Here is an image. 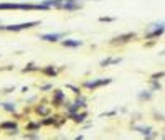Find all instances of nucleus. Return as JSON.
<instances>
[{"label":"nucleus","instance_id":"nucleus-1","mask_svg":"<svg viewBox=\"0 0 165 140\" xmlns=\"http://www.w3.org/2000/svg\"><path fill=\"white\" fill-rule=\"evenodd\" d=\"M0 10H30V12H35V10H43V12H48L51 10L50 7H46L41 2L38 3H17V2H2L0 3Z\"/></svg>","mask_w":165,"mask_h":140},{"label":"nucleus","instance_id":"nucleus-2","mask_svg":"<svg viewBox=\"0 0 165 140\" xmlns=\"http://www.w3.org/2000/svg\"><path fill=\"white\" fill-rule=\"evenodd\" d=\"M165 33V22H160V23H150L149 27L145 28V33H144V40H154V38H158Z\"/></svg>","mask_w":165,"mask_h":140},{"label":"nucleus","instance_id":"nucleus-3","mask_svg":"<svg viewBox=\"0 0 165 140\" xmlns=\"http://www.w3.org/2000/svg\"><path fill=\"white\" fill-rule=\"evenodd\" d=\"M40 25V20H33V22H25V23H18V25H2L0 23V31H23V30H30V28Z\"/></svg>","mask_w":165,"mask_h":140},{"label":"nucleus","instance_id":"nucleus-4","mask_svg":"<svg viewBox=\"0 0 165 140\" xmlns=\"http://www.w3.org/2000/svg\"><path fill=\"white\" fill-rule=\"evenodd\" d=\"M111 83H112V79H111V78H98V79H88L81 86L84 87V89L96 91V89H99V87H104V86H108Z\"/></svg>","mask_w":165,"mask_h":140},{"label":"nucleus","instance_id":"nucleus-5","mask_svg":"<svg viewBox=\"0 0 165 140\" xmlns=\"http://www.w3.org/2000/svg\"><path fill=\"white\" fill-rule=\"evenodd\" d=\"M134 38H137V33H135V31L121 33V35H117V36H114L112 40H111L109 45H112V46H117V45H127V43H131Z\"/></svg>","mask_w":165,"mask_h":140},{"label":"nucleus","instance_id":"nucleus-6","mask_svg":"<svg viewBox=\"0 0 165 140\" xmlns=\"http://www.w3.org/2000/svg\"><path fill=\"white\" fill-rule=\"evenodd\" d=\"M66 102H68L66 94L61 89H53V92H51V106L53 107H64Z\"/></svg>","mask_w":165,"mask_h":140},{"label":"nucleus","instance_id":"nucleus-7","mask_svg":"<svg viewBox=\"0 0 165 140\" xmlns=\"http://www.w3.org/2000/svg\"><path fill=\"white\" fill-rule=\"evenodd\" d=\"M68 36V31H58V33H43L40 35V40L41 41H46V43H58L61 41L63 38Z\"/></svg>","mask_w":165,"mask_h":140},{"label":"nucleus","instance_id":"nucleus-8","mask_svg":"<svg viewBox=\"0 0 165 140\" xmlns=\"http://www.w3.org/2000/svg\"><path fill=\"white\" fill-rule=\"evenodd\" d=\"M134 130H137L139 133H142L145 138H155V137H158V133L152 130V127H149V125H145V127L144 125H134Z\"/></svg>","mask_w":165,"mask_h":140},{"label":"nucleus","instance_id":"nucleus-9","mask_svg":"<svg viewBox=\"0 0 165 140\" xmlns=\"http://www.w3.org/2000/svg\"><path fill=\"white\" fill-rule=\"evenodd\" d=\"M40 73L43 76H48V78H56L58 73H60V69H58L55 65H46L40 69Z\"/></svg>","mask_w":165,"mask_h":140},{"label":"nucleus","instance_id":"nucleus-10","mask_svg":"<svg viewBox=\"0 0 165 140\" xmlns=\"http://www.w3.org/2000/svg\"><path fill=\"white\" fill-rule=\"evenodd\" d=\"M33 110H35V114L40 115V117H46V115L51 114V106L50 104H37Z\"/></svg>","mask_w":165,"mask_h":140},{"label":"nucleus","instance_id":"nucleus-11","mask_svg":"<svg viewBox=\"0 0 165 140\" xmlns=\"http://www.w3.org/2000/svg\"><path fill=\"white\" fill-rule=\"evenodd\" d=\"M88 115H89V114H88V110H82V109H81L79 112L73 114L71 117H69V120H73L74 124H84L86 119H88Z\"/></svg>","mask_w":165,"mask_h":140},{"label":"nucleus","instance_id":"nucleus-12","mask_svg":"<svg viewBox=\"0 0 165 140\" xmlns=\"http://www.w3.org/2000/svg\"><path fill=\"white\" fill-rule=\"evenodd\" d=\"M64 48H79V46L84 45V41H81V40H71V38H66V40H61L60 41Z\"/></svg>","mask_w":165,"mask_h":140},{"label":"nucleus","instance_id":"nucleus-13","mask_svg":"<svg viewBox=\"0 0 165 140\" xmlns=\"http://www.w3.org/2000/svg\"><path fill=\"white\" fill-rule=\"evenodd\" d=\"M12 129H18V122L17 120H5V122H0V130H5L8 132Z\"/></svg>","mask_w":165,"mask_h":140},{"label":"nucleus","instance_id":"nucleus-14","mask_svg":"<svg viewBox=\"0 0 165 140\" xmlns=\"http://www.w3.org/2000/svg\"><path fill=\"white\" fill-rule=\"evenodd\" d=\"M0 107H2L5 112H8V114H15L17 112V104L15 102H0Z\"/></svg>","mask_w":165,"mask_h":140},{"label":"nucleus","instance_id":"nucleus-15","mask_svg":"<svg viewBox=\"0 0 165 140\" xmlns=\"http://www.w3.org/2000/svg\"><path fill=\"white\" fill-rule=\"evenodd\" d=\"M154 97V91H140L139 94H137V99L139 101H150V99Z\"/></svg>","mask_w":165,"mask_h":140},{"label":"nucleus","instance_id":"nucleus-16","mask_svg":"<svg viewBox=\"0 0 165 140\" xmlns=\"http://www.w3.org/2000/svg\"><path fill=\"white\" fill-rule=\"evenodd\" d=\"M40 127H43L41 125V122H27V125H25V130L27 132H37V130H40Z\"/></svg>","mask_w":165,"mask_h":140},{"label":"nucleus","instance_id":"nucleus-17","mask_svg":"<svg viewBox=\"0 0 165 140\" xmlns=\"http://www.w3.org/2000/svg\"><path fill=\"white\" fill-rule=\"evenodd\" d=\"M40 69H41V68L37 66L35 63H28V65L22 69V73H35V71H40Z\"/></svg>","mask_w":165,"mask_h":140},{"label":"nucleus","instance_id":"nucleus-18","mask_svg":"<svg viewBox=\"0 0 165 140\" xmlns=\"http://www.w3.org/2000/svg\"><path fill=\"white\" fill-rule=\"evenodd\" d=\"M73 102H74V104H78L81 109H86V97H84V96H81V94H79V96H76Z\"/></svg>","mask_w":165,"mask_h":140},{"label":"nucleus","instance_id":"nucleus-19","mask_svg":"<svg viewBox=\"0 0 165 140\" xmlns=\"http://www.w3.org/2000/svg\"><path fill=\"white\" fill-rule=\"evenodd\" d=\"M162 86L160 83H158V79H152L150 78V91H160Z\"/></svg>","mask_w":165,"mask_h":140},{"label":"nucleus","instance_id":"nucleus-20","mask_svg":"<svg viewBox=\"0 0 165 140\" xmlns=\"http://www.w3.org/2000/svg\"><path fill=\"white\" fill-rule=\"evenodd\" d=\"M99 66H101V68L112 66V58H111V56H108V58H104V60H101V63H99Z\"/></svg>","mask_w":165,"mask_h":140},{"label":"nucleus","instance_id":"nucleus-21","mask_svg":"<svg viewBox=\"0 0 165 140\" xmlns=\"http://www.w3.org/2000/svg\"><path fill=\"white\" fill-rule=\"evenodd\" d=\"M64 87H66V89H69V91H73L74 96H79V94H81V87H76V86H73V84H66Z\"/></svg>","mask_w":165,"mask_h":140},{"label":"nucleus","instance_id":"nucleus-22","mask_svg":"<svg viewBox=\"0 0 165 140\" xmlns=\"http://www.w3.org/2000/svg\"><path fill=\"white\" fill-rule=\"evenodd\" d=\"M38 91L40 92H48V91H53V84H41L40 87H38Z\"/></svg>","mask_w":165,"mask_h":140},{"label":"nucleus","instance_id":"nucleus-23","mask_svg":"<svg viewBox=\"0 0 165 140\" xmlns=\"http://www.w3.org/2000/svg\"><path fill=\"white\" fill-rule=\"evenodd\" d=\"M23 138H28V140H35V138H40L38 133H33V132H27V133H23L22 135Z\"/></svg>","mask_w":165,"mask_h":140},{"label":"nucleus","instance_id":"nucleus-24","mask_svg":"<svg viewBox=\"0 0 165 140\" xmlns=\"http://www.w3.org/2000/svg\"><path fill=\"white\" fill-rule=\"evenodd\" d=\"M99 22L101 23H112V22H116V18L114 17H99Z\"/></svg>","mask_w":165,"mask_h":140},{"label":"nucleus","instance_id":"nucleus-25","mask_svg":"<svg viewBox=\"0 0 165 140\" xmlns=\"http://www.w3.org/2000/svg\"><path fill=\"white\" fill-rule=\"evenodd\" d=\"M117 115V110H109V112H102L101 117H116Z\"/></svg>","mask_w":165,"mask_h":140},{"label":"nucleus","instance_id":"nucleus-26","mask_svg":"<svg viewBox=\"0 0 165 140\" xmlns=\"http://www.w3.org/2000/svg\"><path fill=\"white\" fill-rule=\"evenodd\" d=\"M163 76H165V71H160V73H154L150 78L152 79H160V78H163Z\"/></svg>","mask_w":165,"mask_h":140},{"label":"nucleus","instance_id":"nucleus-27","mask_svg":"<svg viewBox=\"0 0 165 140\" xmlns=\"http://www.w3.org/2000/svg\"><path fill=\"white\" fill-rule=\"evenodd\" d=\"M13 91H15V86H10V87H7V89H3V94H12Z\"/></svg>","mask_w":165,"mask_h":140},{"label":"nucleus","instance_id":"nucleus-28","mask_svg":"<svg viewBox=\"0 0 165 140\" xmlns=\"http://www.w3.org/2000/svg\"><path fill=\"white\" fill-rule=\"evenodd\" d=\"M122 63V58H112V65H119Z\"/></svg>","mask_w":165,"mask_h":140},{"label":"nucleus","instance_id":"nucleus-29","mask_svg":"<svg viewBox=\"0 0 165 140\" xmlns=\"http://www.w3.org/2000/svg\"><path fill=\"white\" fill-rule=\"evenodd\" d=\"M28 91H30V89H28V86H23V87H22V92H23V94H27Z\"/></svg>","mask_w":165,"mask_h":140},{"label":"nucleus","instance_id":"nucleus-30","mask_svg":"<svg viewBox=\"0 0 165 140\" xmlns=\"http://www.w3.org/2000/svg\"><path fill=\"white\" fill-rule=\"evenodd\" d=\"M89 127H92V124H91V122H88V124L82 125V129H89Z\"/></svg>","mask_w":165,"mask_h":140},{"label":"nucleus","instance_id":"nucleus-31","mask_svg":"<svg viewBox=\"0 0 165 140\" xmlns=\"http://www.w3.org/2000/svg\"><path fill=\"white\" fill-rule=\"evenodd\" d=\"M82 138H84V135H82V133H81V135H76V140H82Z\"/></svg>","mask_w":165,"mask_h":140},{"label":"nucleus","instance_id":"nucleus-32","mask_svg":"<svg viewBox=\"0 0 165 140\" xmlns=\"http://www.w3.org/2000/svg\"><path fill=\"white\" fill-rule=\"evenodd\" d=\"M78 2H79V0H78ZM96 2H99V0H96Z\"/></svg>","mask_w":165,"mask_h":140}]
</instances>
